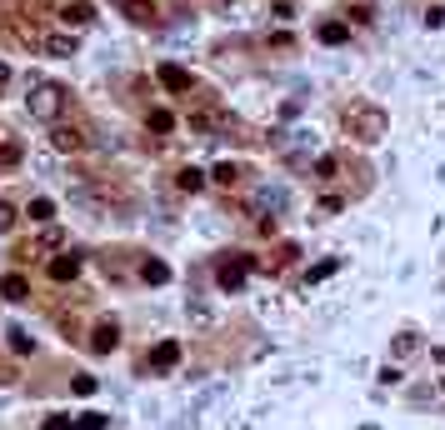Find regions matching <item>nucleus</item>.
I'll return each mask as SVG.
<instances>
[{
	"label": "nucleus",
	"mask_w": 445,
	"mask_h": 430,
	"mask_svg": "<svg viewBox=\"0 0 445 430\" xmlns=\"http://www.w3.org/2000/svg\"><path fill=\"white\" fill-rule=\"evenodd\" d=\"M116 6H121V16L135 20V25H160V6H155V0H116Z\"/></svg>",
	"instance_id": "nucleus-12"
},
{
	"label": "nucleus",
	"mask_w": 445,
	"mask_h": 430,
	"mask_svg": "<svg viewBox=\"0 0 445 430\" xmlns=\"http://www.w3.org/2000/svg\"><path fill=\"white\" fill-rule=\"evenodd\" d=\"M90 350H95V355L121 350V326H116V320H100V326L90 331Z\"/></svg>",
	"instance_id": "nucleus-15"
},
{
	"label": "nucleus",
	"mask_w": 445,
	"mask_h": 430,
	"mask_svg": "<svg viewBox=\"0 0 445 430\" xmlns=\"http://www.w3.org/2000/svg\"><path fill=\"white\" fill-rule=\"evenodd\" d=\"M255 271H260V255H250V250H226V255L215 260V290H220V295H240Z\"/></svg>",
	"instance_id": "nucleus-2"
},
{
	"label": "nucleus",
	"mask_w": 445,
	"mask_h": 430,
	"mask_svg": "<svg viewBox=\"0 0 445 430\" xmlns=\"http://www.w3.org/2000/svg\"><path fill=\"white\" fill-rule=\"evenodd\" d=\"M75 395H95V375H75Z\"/></svg>",
	"instance_id": "nucleus-30"
},
{
	"label": "nucleus",
	"mask_w": 445,
	"mask_h": 430,
	"mask_svg": "<svg viewBox=\"0 0 445 430\" xmlns=\"http://www.w3.org/2000/svg\"><path fill=\"white\" fill-rule=\"evenodd\" d=\"M90 20H95L90 0H61V25H66V30H85Z\"/></svg>",
	"instance_id": "nucleus-10"
},
{
	"label": "nucleus",
	"mask_w": 445,
	"mask_h": 430,
	"mask_svg": "<svg viewBox=\"0 0 445 430\" xmlns=\"http://www.w3.org/2000/svg\"><path fill=\"white\" fill-rule=\"evenodd\" d=\"M0 295H6V300H25V295H30V281H25L20 271H11V276H0Z\"/></svg>",
	"instance_id": "nucleus-19"
},
{
	"label": "nucleus",
	"mask_w": 445,
	"mask_h": 430,
	"mask_svg": "<svg viewBox=\"0 0 445 430\" xmlns=\"http://www.w3.org/2000/svg\"><path fill=\"white\" fill-rule=\"evenodd\" d=\"M310 35H315V45H350V40H355V25H350L341 11H330V16H315Z\"/></svg>",
	"instance_id": "nucleus-4"
},
{
	"label": "nucleus",
	"mask_w": 445,
	"mask_h": 430,
	"mask_svg": "<svg viewBox=\"0 0 445 430\" xmlns=\"http://www.w3.org/2000/svg\"><path fill=\"white\" fill-rule=\"evenodd\" d=\"M11 345H16V355H30V350H35V340H30L25 331H11Z\"/></svg>",
	"instance_id": "nucleus-26"
},
{
	"label": "nucleus",
	"mask_w": 445,
	"mask_h": 430,
	"mask_svg": "<svg viewBox=\"0 0 445 430\" xmlns=\"http://www.w3.org/2000/svg\"><path fill=\"white\" fill-rule=\"evenodd\" d=\"M16 160H20V145L6 140V145H0V166H16Z\"/></svg>",
	"instance_id": "nucleus-29"
},
{
	"label": "nucleus",
	"mask_w": 445,
	"mask_h": 430,
	"mask_svg": "<svg viewBox=\"0 0 445 430\" xmlns=\"http://www.w3.org/2000/svg\"><path fill=\"white\" fill-rule=\"evenodd\" d=\"M155 80L171 90V95H190V90H195V75H190L185 66H176V61H160V66H155Z\"/></svg>",
	"instance_id": "nucleus-7"
},
{
	"label": "nucleus",
	"mask_w": 445,
	"mask_h": 430,
	"mask_svg": "<svg viewBox=\"0 0 445 430\" xmlns=\"http://www.w3.org/2000/svg\"><path fill=\"white\" fill-rule=\"evenodd\" d=\"M346 205H350V190H320L315 195V221H336Z\"/></svg>",
	"instance_id": "nucleus-14"
},
{
	"label": "nucleus",
	"mask_w": 445,
	"mask_h": 430,
	"mask_svg": "<svg viewBox=\"0 0 445 430\" xmlns=\"http://www.w3.org/2000/svg\"><path fill=\"white\" fill-rule=\"evenodd\" d=\"M295 265H300V245L295 240H275L270 260H260V271L265 276H281V271H295Z\"/></svg>",
	"instance_id": "nucleus-8"
},
{
	"label": "nucleus",
	"mask_w": 445,
	"mask_h": 430,
	"mask_svg": "<svg viewBox=\"0 0 445 430\" xmlns=\"http://www.w3.org/2000/svg\"><path fill=\"white\" fill-rule=\"evenodd\" d=\"M430 360H435V365L445 370V345H430Z\"/></svg>",
	"instance_id": "nucleus-33"
},
{
	"label": "nucleus",
	"mask_w": 445,
	"mask_h": 430,
	"mask_svg": "<svg viewBox=\"0 0 445 430\" xmlns=\"http://www.w3.org/2000/svg\"><path fill=\"white\" fill-rule=\"evenodd\" d=\"M45 430H75V420H71V415H50Z\"/></svg>",
	"instance_id": "nucleus-31"
},
{
	"label": "nucleus",
	"mask_w": 445,
	"mask_h": 430,
	"mask_svg": "<svg viewBox=\"0 0 445 430\" xmlns=\"http://www.w3.org/2000/svg\"><path fill=\"white\" fill-rule=\"evenodd\" d=\"M181 355H185L181 340H155V345L145 350V365H140V370H145V375H171V370L181 365Z\"/></svg>",
	"instance_id": "nucleus-6"
},
{
	"label": "nucleus",
	"mask_w": 445,
	"mask_h": 430,
	"mask_svg": "<svg viewBox=\"0 0 445 430\" xmlns=\"http://www.w3.org/2000/svg\"><path fill=\"white\" fill-rule=\"evenodd\" d=\"M45 50H50V56H75V35L71 30H55V35H45Z\"/></svg>",
	"instance_id": "nucleus-20"
},
{
	"label": "nucleus",
	"mask_w": 445,
	"mask_h": 430,
	"mask_svg": "<svg viewBox=\"0 0 445 430\" xmlns=\"http://www.w3.org/2000/svg\"><path fill=\"white\" fill-rule=\"evenodd\" d=\"M330 271H336V260H325V265H305V281H325Z\"/></svg>",
	"instance_id": "nucleus-28"
},
{
	"label": "nucleus",
	"mask_w": 445,
	"mask_h": 430,
	"mask_svg": "<svg viewBox=\"0 0 445 430\" xmlns=\"http://www.w3.org/2000/svg\"><path fill=\"white\" fill-rule=\"evenodd\" d=\"M210 185L215 190H250L255 171L245 166V160H220V166H210Z\"/></svg>",
	"instance_id": "nucleus-5"
},
{
	"label": "nucleus",
	"mask_w": 445,
	"mask_h": 430,
	"mask_svg": "<svg viewBox=\"0 0 445 430\" xmlns=\"http://www.w3.org/2000/svg\"><path fill=\"white\" fill-rule=\"evenodd\" d=\"M140 281L145 285H171V265H165L160 255H145L140 260Z\"/></svg>",
	"instance_id": "nucleus-17"
},
{
	"label": "nucleus",
	"mask_w": 445,
	"mask_h": 430,
	"mask_svg": "<svg viewBox=\"0 0 445 430\" xmlns=\"http://www.w3.org/2000/svg\"><path fill=\"white\" fill-rule=\"evenodd\" d=\"M25 215H30V221H35V226H50V221H55V200H50V195H35Z\"/></svg>",
	"instance_id": "nucleus-22"
},
{
	"label": "nucleus",
	"mask_w": 445,
	"mask_h": 430,
	"mask_svg": "<svg viewBox=\"0 0 445 430\" xmlns=\"http://www.w3.org/2000/svg\"><path fill=\"white\" fill-rule=\"evenodd\" d=\"M336 125H341V135L350 145H380L385 135H391V116H385L375 100H365V95H350V100L336 105Z\"/></svg>",
	"instance_id": "nucleus-1"
},
{
	"label": "nucleus",
	"mask_w": 445,
	"mask_h": 430,
	"mask_svg": "<svg viewBox=\"0 0 445 430\" xmlns=\"http://www.w3.org/2000/svg\"><path fill=\"white\" fill-rule=\"evenodd\" d=\"M425 25H430V30L445 25V6H430V11H425Z\"/></svg>",
	"instance_id": "nucleus-32"
},
{
	"label": "nucleus",
	"mask_w": 445,
	"mask_h": 430,
	"mask_svg": "<svg viewBox=\"0 0 445 430\" xmlns=\"http://www.w3.org/2000/svg\"><path fill=\"white\" fill-rule=\"evenodd\" d=\"M6 80H11V70H6V66H0V85H6Z\"/></svg>",
	"instance_id": "nucleus-34"
},
{
	"label": "nucleus",
	"mask_w": 445,
	"mask_h": 430,
	"mask_svg": "<svg viewBox=\"0 0 445 430\" xmlns=\"http://www.w3.org/2000/svg\"><path fill=\"white\" fill-rule=\"evenodd\" d=\"M6 231H16V205L0 200V235H6Z\"/></svg>",
	"instance_id": "nucleus-25"
},
{
	"label": "nucleus",
	"mask_w": 445,
	"mask_h": 430,
	"mask_svg": "<svg viewBox=\"0 0 445 430\" xmlns=\"http://www.w3.org/2000/svg\"><path fill=\"white\" fill-rule=\"evenodd\" d=\"M145 130L171 135V130H176V111H165V105H150V111H145Z\"/></svg>",
	"instance_id": "nucleus-18"
},
{
	"label": "nucleus",
	"mask_w": 445,
	"mask_h": 430,
	"mask_svg": "<svg viewBox=\"0 0 445 430\" xmlns=\"http://www.w3.org/2000/svg\"><path fill=\"white\" fill-rule=\"evenodd\" d=\"M40 245H45V250H61V245H66V235L55 231V226H45V235H40Z\"/></svg>",
	"instance_id": "nucleus-27"
},
{
	"label": "nucleus",
	"mask_w": 445,
	"mask_h": 430,
	"mask_svg": "<svg viewBox=\"0 0 445 430\" xmlns=\"http://www.w3.org/2000/svg\"><path fill=\"white\" fill-rule=\"evenodd\" d=\"M341 16L355 25V30H370L375 20H380V11H375V0H346L341 6Z\"/></svg>",
	"instance_id": "nucleus-13"
},
{
	"label": "nucleus",
	"mask_w": 445,
	"mask_h": 430,
	"mask_svg": "<svg viewBox=\"0 0 445 430\" xmlns=\"http://www.w3.org/2000/svg\"><path fill=\"white\" fill-rule=\"evenodd\" d=\"M205 185H210V171H200V166H181L176 171V190L181 195H200Z\"/></svg>",
	"instance_id": "nucleus-16"
},
{
	"label": "nucleus",
	"mask_w": 445,
	"mask_h": 430,
	"mask_svg": "<svg viewBox=\"0 0 445 430\" xmlns=\"http://www.w3.org/2000/svg\"><path fill=\"white\" fill-rule=\"evenodd\" d=\"M25 111H30L35 121L55 125V121H61V111H66V85H55V80H35L30 95H25Z\"/></svg>",
	"instance_id": "nucleus-3"
},
{
	"label": "nucleus",
	"mask_w": 445,
	"mask_h": 430,
	"mask_svg": "<svg viewBox=\"0 0 445 430\" xmlns=\"http://www.w3.org/2000/svg\"><path fill=\"white\" fill-rule=\"evenodd\" d=\"M105 425H110V420H105L100 410H85V415L75 420V430H105Z\"/></svg>",
	"instance_id": "nucleus-24"
},
{
	"label": "nucleus",
	"mask_w": 445,
	"mask_h": 430,
	"mask_svg": "<svg viewBox=\"0 0 445 430\" xmlns=\"http://www.w3.org/2000/svg\"><path fill=\"white\" fill-rule=\"evenodd\" d=\"M415 350H420V336H415V331H401V336L391 340V355H396V360H410Z\"/></svg>",
	"instance_id": "nucleus-21"
},
{
	"label": "nucleus",
	"mask_w": 445,
	"mask_h": 430,
	"mask_svg": "<svg viewBox=\"0 0 445 430\" xmlns=\"http://www.w3.org/2000/svg\"><path fill=\"white\" fill-rule=\"evenodd\" d=\"M300 11H295V0H275V6H270V20H281V25H291Z\"/></svg>",
	"instance_id": "nucleus-23"
},
{
	"label": "nucleus",
	"mask_w": 445,
	"mask_h": 430,
	"mask_svg": "<svg viewBox=\"0 0 445 430\" xmlns=\"http://www.w3.org/2000/svg\"><path fill=\"white\" fill-rule=\"evenodd\" d=\"M50 145L61 150V155H75V150H85V130H80V125H61V121H55V125H50Z\"/></svg>",
	"instance_id": "nucleus-11"
},
{
	"label": "nucleus",
	"mask_w": 445,
	"mask_h": 430,
	"mask_svg": "<svg viewBox=\"0 0 445 430\" xmlns=\"http://www.w3.org/2000/svg\"><path fill=\"white\" fill-rule=\"evenodd\" d=\"M80 265H85V255H75V250H66V255H50V265H45V276H50L55 285H66V281H75V276H80Z\"/></svg>",
	"instance_id": "nucleus-9"
}]
</instances>
